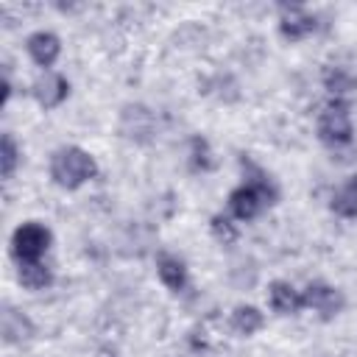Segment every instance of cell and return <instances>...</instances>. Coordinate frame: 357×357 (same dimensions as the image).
<instances>
[{
  "mask_svg": "<svg viewBox=\"0 0 357 357\" xmlns=\"http://www.w3.org/2000/svg\"><path fill=\"white\" fill-rule=\"evenodd\" d=\"M209 234H212L220 245H231V243H237L240 229H237V223H234V218H231V215L218 212V215H212V218H209Z\"/></svg>",
  "mask_w": 357,
  "mask_h": 357,
  "instance_id": "20",
  "label": "cell"
},
{
  "mask_svg": "<svg viewBox=\"0 0 357 357\" xmlns=\"http://www.w3.org/2000/svg\"><path fill=\"white\" fill-rule=\"evenodd\" d=\"M50 243H53V231L45 223L25 220L11 231V257L17 262L45 259V254L50 251Z\"/></svg>",
  "mask_w": 357,
  "mask_h": 357,
  "instance_id": "3",
  "label": "cell"
},
{
  "mask_svg": "<svg viewBox=\"0 0 357 357\" xmlns=\"http://www.w3.org/2000/svg\"><path fill=\"white\" fill-rule=\"evenodd\" d=\"M329 212L343 220H357V173L346 176L329 195Z\"/></svg>",
  "mask_w": 357,
  "mask_h": 357,
  "instance_id": "11",
  "label": "cell"
},
{
  "mask_svg": "<svg viewBox=\"0 0 357 357\" xmlns=\"http://www.w3.org/2000/svg\"><path fill=\"white\" fill-rule=\"evenodd\" d=\"M226 204H229V215H231L234 220H240V223H248V220L259 218V212H262L265 206H271V204L265 201V195H262L257 187L245 184V181L237 184V187L229 192Z\"/></svg>",
  "mask_w": 357,
  "mask_h": 357,
  "instance_id": "7",
  "label": "cell"
},
{
  "mask_svg": "<svg viewBox=\"0 0 357 357\" xmlns=\"http://www.w3.org/2000/svg\"><path fill=\"white\" fill-rule=\"evenodd\" d=\"M229 326L240 337H254L265 326V312L259 307H254V304H237L229 312Z\"/></svg>",
  "mask_w": 357,
  "mask_h": 357,
  "instance_id": "14",
  "label": "cell"
},
{
  "mask_svg": "<svg viewBox=\"0 0 357 357\" xmlns=\"http://www.w3.org/2000/svg\"><path fill=\"white\" fill-rule=\"evenodd\" d=\"M301 298H304V310L315 312L321 321H332L343 312L346 307V296L340 287L324 282V279H315L310 282L304 290H301Z\"/></svg>",
  "mask_w": 357,
  "mask_h": 357,
  "instance_id": "4",
  "label": "cell"
},
{
  "mask_svg": "<svg viewBox=\"0 0 357 357\" xmlns=\"http://www.w3.org/2000/svg\"><path fill=\"white\" fill-rule=\"evenodd\" d=\"M268 307L276 315H298L304 310L301 290L287 279H273L268 284Z\"/></svg>",
  "mask_w": 357,
  "mask_h": 357,
  "instance_id": "10",
  "label": "cell"
},
{
  "mask_svg": "<svg viewBox=\"0 0 357 357\" xmlns=\"http://www.w3.org/2000/svg\"><path fill=\"white\" fill-rule=\"evenodd\" d=\"M315 28V14H310L304 6H279V33L287 42H301L312 36Z\"/></svg>",
  "mask_w": 357,
  "mask_h": 357,
  "instance_id": "8",
  "label": "cell"
},
{
  "mask_svg": "<svg viewBox=\"0 0 357 357\" xmlns=\"http://www.w3.org/2000/svg\"><path fill=\"white\" fill-rule=\"evenodd\" d=\"M25 50H28L31 61L47 73V70H53V64L61 59V39H59V33L39 28V31H33V33L25 39Z\"/></svg>",
  "mask_w": 357,
  "mask_h": 357,
  "instance_id": "9",
  "label": "cell"
},
{
  "mask_svg": "<svg viewBox=\"0 0 357 357\" xmlns=\"http://www.w3.org/2000/svg\"><path fill=\"white\" fill-rule=\"evenodd\" d=\"M187 159H190V167H192L195 173H212V170L218 167L215 151H212L209 139H206V137H201V134H195V137L190 139V151H187Z\"/></svg>",
  "mask_w": 357,
  "mask_h": 357,
  "instance_id": "18",
  "label": "cell"
},
{
  "mask_svg": "<svg viewBox=\"0 0 357 357\" xmlns=\"http://www.w3.org/2000/svg\"><path fill=\"white\" fill-rule=\"evenodd\" d=\"M240 167H243V181L251 184V187H257V190L265 195L268 204H276V201H279V187L273 184V178H271L259 165H254L245 153L240 156Z\"/></svg>",
  "mask_w": 357,
  "mask_h": 357,
  "instance_id": "16",
  "label": "cell"
},
{
  "mask_svg": "<svg viewBox=\"0 0 357 357\" xmlns=\"http://www.w3.org/2000/svg\"><path fill=\"white\" fill-rule=\"evenodd\" d=\"M47 173L53 178L56 187L61 190H81L84 184H89L92 178H98L100 167H98V159L81 148V145H61L50 153V165H47Z\"/></svg>",
  "mask_w": 357,
  "mask_h": 357,
  "instance_id": "1",
  "label": "cell"
},
{
  "mask_svg": "<svg viewBox=\"0 0 357 357\" xmlns=\"http://www.w3.org/2000/svg\"><path fill=\"white\" fill-rule=\"evenodd\" d=\"M20 162H22V148L17 145L14 134H11V131H6V134H3V139H0V176L8 181V178L17 173Z\"/></svg>",
  "mask_w": 357,
  "mask_h": 357,
  "instance_id": "19",
  "label": "cell"
},
{
  "mask_svg": "<svg viewBox=\"0 0 357 357\" xmlns=\"http://www.w3.org/2000/svg\"><path fill=\"white\" fill-rule=\"evenodd\" d=\"M321 81H324V89H326L332 98H340V100H346V95L354 92V86H357V78H354L346 67H337V64L326 67L324 75H321Z\"/></svg>",
  "mask_w": 357,
  "mask_h": 357,
  "instance_id": "17",
  "label": "cell"
},
{
  "mask_svg": "<svg viewBox=\"0 0 357 357\" xmlns=\"http://www.w3.org/2000/svg\"><path fill=\"white\" fill-rule=\"evenodd\" d=\"M120 131L131 142H151L156 134V114L142 103H126L120 112Z\"/></svg>",
  "mask_w": 357,
  "mask_h": 357,
  "instance_id": "5",
  "label": "cell"
},
{
  "mask_svg": "<svg viewBox=\"0 0 357 357\" xmlns=\"http://www.w3.org/2000/svg\"><path fill=\"white\" fill-rule=\"evenodd\" d=\"M31 95H33V100H36L45 112L59 109V106L70 98V81H67V75H61V73H56V70H47V73H42V75L33 81Z\"/></svg>",
  "mask_w": 357,
  "mask_h": 357,
  "instance_id": "6",
  "label": "cell"
},
{
  "mask_svg": "<svg viewBox=\"0 0 357 357\" xmlns=\"http://www.w3.org/2000/svg\"><path fill=\"white\" fill-rule=\"evenodd\" d=\"M33 321L25 315V312H20V310H14V307H6L3 310V343L6 346H14V343H25V340H31L33 337Z\"/></svg>",
  "mask_w": 357,
  "mask_h": 357,
  "instance_id": "15",
  "label": "cell"
},
{
  "mask_svg": "<svg viewBox=\"0 0 357 357\" xmlns=\"http://www.w3.org/2000/svg\"><path fill=\"white\" fill-rule=\"evenodd\" d=\"M315 134L326 148H346L354 142V117H351V106L349 100L332 98L315 120Z\"/></svg>",
  "mask_w": 357,
  "mask_h": 357,
  "instance_id": "2",
  "label": "cell"
},
{
  "mask_svg": "<svg viewBox=\"0 0 357 357\" xmlns=\"http://www.w3.org/2000/svg\"><path fill=\"white\" fill-rule=\"evenodd\" d=\"M53 271L45 259H33V262H17V282L31 290V293H42L53 284Z\"/></svg>",
  "mask_w": 357,
  "mask_h": 357,
  "instance_id": "13",
  "label": "cell"
},
{
  "mask_svg": "<svg viewBox=\"0 0 357 357\" xmlns=\"http://www.w3.org/2000/svg\"><path fill=\"white\" fill-rule=\"evenodd\" d=\"M156 276H159V282L170 293H184L187 284H190V271H187L184 259H178L173 254H159V259H156Z\"/></svg>",
  "mask_w": 357,
  "mask_h": 357,
  "instance_id": "12",
  "label": "cell"
}]
</instances>
